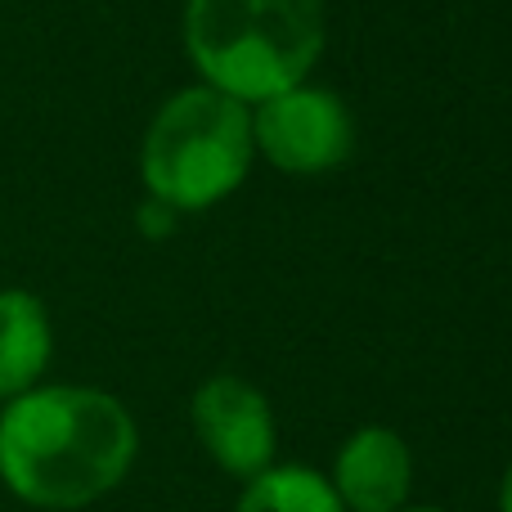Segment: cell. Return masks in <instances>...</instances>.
<instances>
[{
    "instance_id": "6da1fadb",
    "label": "cell",
    "mask_w": 512,
    "mask_h": 512,
    "mask_svg": "<svg viewBox=\"0 0 512 512\" xmlns=\"http://www.w3.org/2000/svg\"><path fill=\"white\" fill-rule=\"evenodd\" d=\"M135 423L108 391L32 387L0 409V481L23 504L81 508L131 472Z\"/></svg>"
},
{
    "instance_id": "7a4b0ae2",
    "label": "cell",
    "mask_w": 512,
    "mask_h": 512,
    "mask_svg": "<svg viewBox=\"0 0 512 512\" xmlns=\"http://www.w3.org/2000/svg\"><path fill=\"white\" fill-rule=\"evenodd\" d=\"M185 45L216 90L261 104L315 68L324 0H189Z\"/></svg>"
},
{
    "instance_id": "3957f363",
    "label": "cell",
    "mask_w": 512,
    "mask_h": 512,
    "mask_svg": "<svg viewBox=\"0 0 512 512\" xmlns=\"http://www.w3.org/2000/svg\"><path fill=\"white\" fill-rule=\"evenodd\" d=\"M252 149V113L243 99L216 86L180 90L144 135V185L167 207H212L248 176Z\"/></svg>"
},
{
    "instance_id": "277c9868",
    "label": "cell",
    "mask_w": 512,
    "mask_h": 512,
    "mask_svg": "<svg viewBox=\"0 0 512 512\" xmlns=\"http://www.w3.org/2000/svg\"><path fill=\"white\" fill-rule=\"evenodd\" d=\"M252 140L274 167L292 176L328 171L351 153V113L337 95L310 86H288L279 95L261 99L252 113Z\"/></svg>"
},
{
    "instance_id": "5b68a950",
    "label": "cell",
    "mask_w": 512,
    "mask_h": 512,
    "mask_svg": "<svg viewBox=\"0 0 512 512\" xmlns=\"http://www.w3.org/2000/svg\"><path fill=\"white\" fill-rule=\"evenodd\" d=\"M194 427L207 454L234 477H256L270 468L274 454V418L270 405L243 378H212L194 396Z\"/></svg>"
},
{
    "instance_id": "8992f818",
    "label": "cell",
    "mask_w": 512,
    "mask_h": 512,
    "mask_svg": "<svg viewBox=\"0 0 512 512\" xmlns=\"http://www.w3.org/2000/svg\"><path fill=\"white\" fill-rule=\"evenodd\" d=\"M414 481L409 445L391 427H360L337 454L333 490L351 512H400Z\"/></svg>"
},
{
    "instance_id": "52a82bcc",
    "label": "cell",
    "mask_w": 512,
    "mask_h": 512,
    "mask_svg": "<svg viewBox=\"0 0 512 512\" xmlns=\"http://www.w3.org/2000/svg\"><path fill=\"white\" fill-rule=\"evenodd\" d=\"M50 360V319L45 306L23 288L0 292V400L36 387Z\"/></svg>"
},
{
    "instance_id": "ba28073f",
    "label": "cell",
    "mask_w": 512,
    "mask_h": 512,
    "mask_svg": "<svg viewBox=\"0 0 512 512\" xmlns=\"http://www.w3.org/2000/svg\"><path fill=\"white\" fill-rule=\"evenodd\" d=\"M239 512H346L337 490L306 468L256 472Z\"/></svg>"
},
{
    "instance_id": "9c48e42d",
    "label": "cell",
    "mask_w": 512,
    "mask_h": 512,
    "mask_svg": "<svg viewBox=\"0 0 512 512\" xmlns=\"http://www.w3.org/2000/svg\"><path fill=\"white\" fill-rule=\"evenodd\" d=\"M499 504H504V512H512V468H508V477H504V495H499Z\"/></svg>"
},
{
    "instance_id": "30bf717a",
    "label": "cell",
    "mask_w": 512,
    "mask_h": 512,
    "mask_svg": "<svg viewBox=\"0 0 512 512\" xmlns=\"http://www.w3.org/2000/svg\"><path fill=\"white\" fill-rule=\"evenodd\" d=\"M414 512H436V508H414Z\"/></svg>"
}]
</instances>
